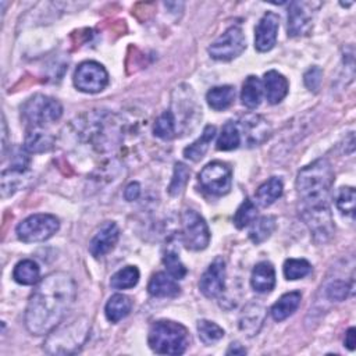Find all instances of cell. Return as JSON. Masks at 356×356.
I'll return each instance as SVG.
<instances>
[{
	"instance_id": "1",
	"label": "cell",
	"mask_w": 356,
	"mask_h": 356,
	"mask_svg": "<svg viewBox=\"0 0 356 356\" xmlns=\"http://www.w3.org/2000/svg\"><path fill=\"white\" fill-rule=\"evenodd\" d=\"M332 182L334 170L327 159L314 160L296 177L299 214L317 243L330 241L335 229L328 203Z\"/></svg>"
},
{
	"instance_id": "2",
	"label": "cell",
	"mask_w": 356,
	"mask_h": 356,
	"mask_svg": "<svg viewBox=\"0 0 356 356\" xmlns=\"http://www.w3.org/2000/svg\"><path fill=\"white\" fill-rule=\"evenodd\" d=\"M74 278L56 271L42 278L33 289L25 310V327L32 335H47L65 317L75 302Z\"/></svg>"
},
{
	"instance_id": "3",
	"label": "cell",
	"mask_w": 356,
	"mask_h": 356,
	"mask_svg": "<svg viewBox=\"0 0 356 356\" xmlns=\"http://www.w3.org/2000/svg\"><path fill=\"white\" fill-rule=\"evenodd\" d=\"M90 332V323L85 317L72 320L71 323L58 324L47 334L43 343L44 352L50 355H71L78 352L86 342Z\"/></svg>"
},
{
	"instance_id": "4",
	"label": "cell",
	"mask_w": 356,
	"mask_h": 356,
	"mask_svg": "<svg viewBox=\"0 0 356 356\" xmlns=\"http://www.w3.org/2000/svg\"><path fill=\"white\" fill-rule=\"evenodd\" d=\"M147 343L159 355H182L189 345V334L179 323L159 320L149 330Z\"/></svg>"
},
{
	"instance_id": "5",
	"label": "cell",
	"mask_w": 356,
	"mask_h": 356,
	"mask_svg": "<svg viewBox=\"0 0 356 356\" xmlns=\"http://www.w3.org/2000/svg\"><path fill=\"white\" fill-rule=\"evenodd\" d=\"M63 115V106L58 100L46 95H33L21 106V117L29 129H40Z\"/></svg>"
},
{
	"instance_id": "6",
	"label": "cell",
	"mask_w": 356,
	"mask_h": 356,
	"mask_svg": "<svg viewBox=\"0 0 356 356\" xmlns=\"http://www.w3.org/2000/svg\"><path fill=\"white\" fill-rule=\"evenodd\" d=\"M60 228L58 218L53 214L38 213L24 218L17 225V236L19 241L31 242H43L51 238Z\"/></svg>"
},
{
	"instance_id": "7",
	"label": "cell",
	"mask_w": 356,
	"mask_h": 356,
	"mask_svg": "<svg viewBox=\"0 0 356 356\" xmlns=\"http://www.w3.org/2000/svg\"><path fill=\"white\" fill-rule=\"evenodd\" d=\"M182 241L189 250H203L210 243V229L206 220L195 210L182 213Z\"/></svg>"
},
{
	"instance_id": "8",
	"label": "cell",
	"mask_w": 356,
	"mask_h": 356,
	"mask_svg": "<svg viewBox=\"0 0 356 356\" xmlns=\"http://www.w3.org/2000/svg\"><path fill=\"white\" fill-rule=\"evenodd\" d=\"M245 49L246 39L243 31L241 26L232 25L209 46V54L214 60L229 61L238 57Z\"/></svg>"
},
{
	"instance_id": "9",
	"label": "cell",
	"mask_w": 356,
	"mask_h": 356,
	"mask_svg": "<svg viewBox=\"0 0 356 356\" xmlns=\"http://www.w3.org/2000/svg\"><path fill=\"white\" fill-rule=\"evenodd\" d=\"M199 182L204 191L214 196H224L232 185V170L227 163L211 161L199 172Z\"/></svg>"
},
{
	"instance_id": "10",
	"label": "cell",
	"mask_w": 356,
	"mask_h": 356,
	"mask_svg": "<svg viewBox=\"0 0 356 356\" xmlns=\"http://www.w3.org/2000/svg\"><path fill=\"white\" fill-rule=\"evenodd\" d=\"M107 83L108 74L100 63L83 61L74 72V85L81 92L97 93L102 92Z\"/></svg>"
},
{
	"instance_id": "11",
	"label": "cell",
	"mask_w": 356,
	"mask_h": 356,
	"mask_svg": "<svg viewBox=\"0 0 356 356\" xmlns=\"http://www.w3.org/2000/svg\"><path fill=\"white\" fill-rule=\"evenodd\" d=\"M225 288V261L216 257L199 280V289L206 298H217Z\"/></svg>"
},
{
	"instance_id": "12",
	"label": "cell",
	"mask_w": 356,
	"mask_h": 356,
	"mask_svg": "<svg viewBox=\"0 0 356 356\" xmlns=\"http://www.w3.org/2000/svg\"><path fill=\"white\" fill-rule=\"evenodd\" d=\"M236 125L239 128L242 140H245L248 146H257L263 143L271 131L268 122L257 114L243 115L239 121H236Z\"/></svg>"
},
{
	"instance_id": "13",
	"label": "cell",
	"mask_w": 356,
	"mask_h": 356,
	"mask_svg": "<svg viewBox=\"0 0 356 356\" xmlns=\"http://www.w3.org/2000/svg\"><path fill=\"white\" fill-rule=\"evenodd\" d=\"M313 7L310 3L293 1L288 10V35L303 36L310 32L313 21Z\"/></svg>"
},
{
	"instance_id": "14",
	"label": "cell",
	"mask_w": 356,
	"mask_h": 356,
	"mask_svg": "<svg viewBox=\"0 0 356 356\" xmlns=\"http://www.w3.org/2000/svg\"><path fill=\"white\" fill-rule=\"evenodd\" d=\"M280 18L274 13H266L254 29V47L264 53L271 50L277 42Z\"/></svg>"
},
{
	"instance_id": "15",
	"label": "cell",
	"mask_w": 356,
	"mask_h": 356,
	"mask_svg": "<svg viewBox=\"0 0 356 356\" xmlns=\"http://www.w3.org/2000/svg\"><path fill=\"white\" fill-rule=\"evenodd\" d=\"M120 238V228L114 221H106L96 231L89 242V252L93 257H103L117 243Z\"/></svg>"
},
{
	"instance_id": "16",
	"label": "cell",
	"mask_w": 356,
	"mask_h": 356,
	"mask_svg": "<svg viewBox=\"0 0 356 356\" xmlns=\"http://www.w3.org/2000/svg\"><path fill=\"white\" fill-rule=\"evenodd\" d=\"M266 314L267 310L263 305L256 302L248 303L239 316V330L245 332L248 337L257 335L260 328L263 327Z\"/></svg>"
},
{
	"instance_id": "17",
	"label": "cell",
	"mask_w": 356,
	"mask_h": 356,
	"mask_svg": "<svg viewBox=\"0 0 356 356\" xmlns=\"http://www.w3.org/2000/svg\"><path fill=\"white\" fill-rule=\"evenodd\" d=\"M261 85L266 93V99L270 104L280 103L286 96L289 89L288 79L275 70H270L264 74Z\"/></svg>"
},
{
	"instance_id": "18",
	"label": "cell",
	"mask_w": 356,
	"mask_h": 356,
	"mask_svg": "<svg viewBox=\"0 0 356 356\" xmlns=\"http://www.w3.org/2000/svg\"><path fill=\"white\" fill-rule=\"evenodd\" d=\"M250 285L259 293H266L275 286V270L270 261H260L254 266L250 275Z\"/></svg>"
},
{
	"instance_id": "19",
	"label": "cell",
	"mask_w": 356,
	"mask_h": 356,
	"mask_svg": "<svg viewBox=\"0 0 356 356\" xmlns=\"http://www.w3.org/2000/svg\"><path fill=\"white\" fill-rule=\"evenodd\" d=\"M147 291L154 298H174L179 293V285L177 280L168 273H156L147 284Z\"/></svg>"
},
{
	"instance_id": "20",
	"label": "cell",
	"mask_w": 356,
	"mask_h": 356,
	"mask_svg": "<svg viewBox=\"0 0 356 356\" xmlns=\"http://www.w3.org/2000/svg\"><path fill=\"white\" fill-rule=\"evenodd\" d=\"M302 300V295L298 291H292L288 292L285 295H282L273 306H271V317L275 321H282L285 318H288L289 316H292L296 309L299 307Z\"/></svg>"
},
{
	"instance_id": "21",
	"label": "cell",
	"mask_w": 356,
	"mask_h": 356,
	"mask_svg": "<svg viewBox=\"0 0 356 356\" xmlns=\"http://www.w3.org/2000/svg\"><path fill=\"white\" fill-rule=\"evenodd\" d=\"M214 136H216V127L214 125H206L202 135L193 143H191L189 146H186L184 149V156L188 160H192V161L202 160L203 156L206 154L211 140L214 139Z\"/></svg>"
},
{
	"instance_id": "22",
	"label": "cell",
	"mask_w": 356,
	"mask_h": 356,
	"mask_svg": "<svg viewBox=\"0 0 356 356\" xmlns=\"http://www.w3.org/2000/svg\"><path fill=\"white\" fill-rule=\"evenodd\" d=\"M282 189H284L282 181L277 177H271L257 188L254 193V199L257 204L261 207L271 206L278 197H281Z\"/></svg>"
},
{
	"instance_id": "23",
	"label": "cell",
	"mask_w": 356,
	"mask_h": 356,
	"mask_svg": "<svg viewBox=\"0 0 356 356\" xmlns=\"http://www.w3.org/2000/svg\"><path fill=\"white\" fill-rule=\"evenodd\" d=\"M13 278L21 285H35L40 281V267L31 259L18 261L13 270Z\"/></svg>"
},
{
	"instance_id": "24",
	"label": "cell",
	"mask_w": 356,
	"mask_h": 356,
	"mask_svg": "<svg viewBox=\"0 0 356 356\" xmlns=\"http://www.w3.org/2000/svg\"><path fill=\"white\" fill-rule=\"evenodd\" d=\"M131 309H132L131 299L127 295L115 293L107 300L104 313L110 323H118L129 314Z\"/></svg>"
},
{
	"instance_id": "25",
	"label": "cell",
	"mask_w": 356,
	"mask_h": 356,
	"mask_svg": "<svg viewBox=\"0 0 356 356\" xmlns=\"http://www.w3.org/2000/svg\"><path fill=\"white\" fill-rule=\"evenodd\" d=\"M234 99H235V89L231 85L211 88L206 95L207 104L216 111L228 108L234 103Z\"/></svg>"
},
{
	"instance_id": "26",
	"label": "cell",
	"mask_w": 356,
	"mask_h": 356,
	"mask_svg": "<svg viewBox=\"0 0 356 356\" xmlns=\"http://www.w3.org/2000/svg\"><path fill=\"white\" fill-rule=\"evenodd\" d=\"M261 95H263L261 81L254 75H249L242 85V92H241L242 104L246 106L248 108H256L261 102Z\"/></svg>"
},
{
	"instance_id": "27",
	"label": "cell",
	"mask_w": 356,
	"mask_h": 356,
	"mask_svg": "<svg viewBox=\"0 0 356 356\" xmlns=\"http://www.w3.org/2000/svg\"><path fill=\"white\" fill-rule=\"evenodd\" d=\"M54 138L40 129H29L25 136L24 149L28 153H43L53 147Z\"/></svg>"
},
{
	"instance_id": "28",
	"label": "cell",
	"mask_w": 356,
	"mask_h": 356,
	"mask_svg": "<svg viewBox=\"0 0 356 356\" xmlns=\"http://www.w3.org/2000/svg\"><path fill=\"white\" fill-rule=\"evenodd\" d=\"M275 227L277 222L274 216H263L260 218H256L249 229V238L253 243L259 245L271 236Z\"/></svg>"
},
{
	"instance_id": "29",
	"label": "cell",
	"mask_w": 356,
	"mask_h": 356,
	"mask_svg": "<svg viewBox=\"0 0 356 356\" xmlns=\"http://www.w3.org/2000/svg\"><path fill=\"white\" fill-rule=\"evenodd\" d=\"M241 142H242V138H241V132H239L236 122L228 121L224 124V127L217 138L216 145H217L218 150L228 152V150H234V149L239 147Z\"/></svg>"
},
{
	"instance_id": "30",
	"label": "cell",
	"mask_w": 356,
	"mask_h": 356,
	"mask_svg": "<svg viewBox=\"0 0 356 356\" xmlns=\"http://www.w3.org/2000/svg\"><path fill=\"white\" fill-rule=\"evenodd\" d=\"M139 281V270L135 266H127L111 275L110 285L114 289L134 288Z\"/></svg>"
},
{
	"instance_id": "31",
	"label": "cell",
	"mask_w": 356,
	"mask_h": 356,
	"mask_svg": "<svg viewBox=\"0 0 356 356\" xmlns=\"http://www.w3.org/2000/svg\"><path fill=\"white\" fill-rule=\"evenodd\" d=\"M153 134L163 139V140H170L172 138H175L177 135V124L174 120V115L170 110L161 113L153 127Z\"/></svg>"
},
{
	"instance_id": "32",
	"label": "cell",
	"mask_w": 356,
	"mask_h": 356,
	"mask_svg": "<svg viewBox=\"0 0 356 356\" xmlns=\"http://www.w3.org/2000/svg\"><path fill=\"white\" fill-rule=\"evenodd\" d=\"M197 334H199V339L210 346L216 342H218L220 339L224 338V330L214 321L210 320H199L197 321Z\"/></svg>"
},
{
	"instance_id": "33",
	"label": "cell",
	"mask_w": 356,
	"mask_h": 356,
	"mask_svg": "<svg viewBox=\"0 0 356 356\" xmlns=\"http://www.w3.org/2000/svg\"><path fill=\"white\" fill-rule=\"evenodd\" d=\"M257 218V209L256 204L250 199H245L241 206L236 209L234 216V225L238 229H242L252 224Z\"/></svg>"
},
{
	"instance_id": "34",
	"label": "cell",
	"mask_w": 356,
	"mask_h": 356,
	"mask_svg": "<svg viewBox=\"0 0 356 356\" xmlns=\"http://www.w3.org/2000/svg\"><path fill=\"white\" fill-rule=\"evenodd\" d=\"M355 189L352 186H342L338 189L337 196H335V204L338 207V210L353 218L355 216Z\"/></svg>"
},
{
	"instance_id": "35",
	"label": "cell",
	"mask_w": 356,
	"mask_h": 356,
	"mask_svg": "<svg viewBox=\"0 0 356 356\" xmlns=\"http://www.w3.org/2000/svg\"><path fill=\"white\" fill-rule=\"evenodd\" d=\"M312 264L306 259H288L284 263V275L286 280H299L310 274Z\"/></svg>"
},
{
	"instance_id": "36",
	"label": "cell",
	"mask_w": 356,
	"mask_h": 356,
	"mask_svg": "<svg viewBox=\"0 0 356 356\" xmlns=\"http://www.w3.org/2000/svg\"><path fill=\"white\" fill-rule=\"evenodd\" d=\"M189 175H191L189 168L184 163H175L172 179H171V184L168 186L170 195H172V196L181 195L182 191L185 189L188 181H189Z\"/></svg>"
},
{
	"instance_id": "37",
	"label": "cell",
	"mask_w": 356,
	"mask_h": 356,
	"mask_svg": "<svg viewBox=\"0 0 356 356\" xmlns=\"http://www.w3.org/2000/svg\"><path fill=\"white\" fill-rule=\"evenodd\" d=\"M163 263H164V266H165L167 273H168L172 278H175V280H182V278L186 275V273H188L185 264L181 261V259L178 257V254H177L175 252H172V250H168V252L164 254Z\"/></svg>"
},
{
	"instance_id": "38",
	"label": "cell",
	"mask_w": 356,
	"mask_h": 356,
	"mask_svg": "<svg viewBox=\"0 0 356 356\" xmlns=\"http://www.w3.org/2000/svg\"><path fill=\"white\" fill-rule=\"evenodd\" d=\"M352 285H349L346 281L343 280H335L332 282H330L325 288V295L330 300H335V302H342L348 298V295L352 291Z\"/></svg>"
},
{
	"instance_id": "39",
	"label": "cell",
	"mask_w": 356,
	"mask_h": 356,
	"mask_svg": "<svg viewBox=\"0 0 356 356\" xmlns=\"http://www.w3.org/2000/svg\"><path fill=\"white\" fill-rule=\"evenodd\" d=\"M321 78H323V71L320 67H312L309 68L305 75H303V81H305V85L309 90H313V92H317L320 85H321Z\"/></svg>"
},
{
	"instance_id": "40",
	"label": "cell",
	"mask_w": 356,
	"mask_h": 356,
	"mask_svg": "<svg viewBox=\"0 0 356 356\" xmlns=\"http://www.w3.org/2000/svg\"><path fill=\"white\" fill-rule=\"evenodd\" d=\"M139 195H140V185L138 182H131L124 189V197L128 202L136 200L139 197Z\"/></svg>"
},
{
	"instance_id": "41",
	"label": "cell",
	"mask_w": 356,
	"mask_h": 356,
	"mask_svg": "<svg viewBox=\"0 0 356 356\" xmlns=\"http://www.w3.org/2000/svg\"><path fill=\"white\" fill-rule=\"evenodd\" d=\"M356 330L353 327H350L346 334H345V346L349 349V350H353L355 349V345H356Z\"/></svg>"
},
{
	"instance_id": "42",
	"label": "cell",
	"mask_w": 356,
	"mask_h": 356,
	"mask_svg": "<svg viewBox=\"0 0 356 356\" xmlns=\"http://www.w3.org/2000/svg\"><path fill=\"white\" fill-rule=\"evenodd\" d=\"M227 355H246V349L239 342H232L227 349Z\"/></svg>"
},
{
	"instance_id": "43",
	"label": "cell",
	"mask_w": 356,
	"mask_h": 356,
	"mask_svg": "<svg viewBox=\"0 0 356 356\" xmlns=\"http://www.w3.org/2000/svg\"><path fill=\"white\" fill-rule=\"evenodd\" d=\"M3 156L6 154V147H7V124H6V120L3 117Z\"/></svg>"
}]
</instances>
